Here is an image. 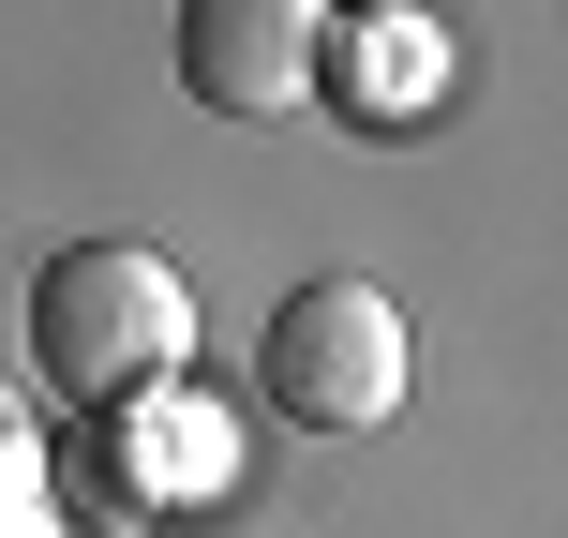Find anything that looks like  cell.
Segmentation results:
<instances>
[{
	"instance_id": "obj_1",
	"label": "cell",
	"mask_w": 568,
	"mask_h": 538,
	"mask_svg": "<svg viewBox=\"0 0 568 538\" xmlns=\"http://www.w3.org/2000/svg\"><path fill=\"white\" fill-rule=\"evenodd\" d=\"M30 359H45L60 404H135L195 374V284H180L150 240H60L30 270Z\"/></svg>"
},
{
	"instance_id": "obj_2",
	"label": "cell",
	"mask_w": 568,
	"mask_h": 538,
	"mask_svg": "<svg viewBox=\"0 0 568 538\" xmlns=\"http://www.w3.org/2000/svg\"><path fill=\"white\" fill-rule=\"evenodd\" d=\"M404 374H419V344H404L389 284H359V270L284 284L270 329H255V389H270V419H284V434H329V449L404 419Z\"/></svg>"
},
{
	"instance_id": "obj_3",
	"label": "cell",
	"mask_w": 568,
	"mask_h": 538,
	"mask_svg": "<svg viewBox=\"0 0 568 538\" xmlns=\"http://www.w3.org/2000/svg\"><path fill=\"white\" fill-rule=\"evenodd\" d=\"M449 30L419 16V0H329L314 16V105L344 120V135H419L434 105H449Z\"/></svg>"
},
{
	"instance_id": "obj_4",
	"label": "cell",
	"mask_w": 568,
	"mask_h": 538,
	"mask_svg": "<svg viewBox=\"0 0 568 538\" xmlns=\"http://www.w3.org/2000/svg\"><path fill=\"white\" fill-rule=\"evenodd\" d=\"M314 16H329V0H180V90H195L210 120L314 105Z\"/></svg>"
},
{
	"instance_id": "obj_5",
	"label": "cell",
	"mask_w": 568,
	"mask_h": 538,
	"mask_svg": "<svg viewBox=\"0 0 568 538\" xmlns=\"http://www.w3.org/2000/svg\"><path fill=\"white\" fill-rule=\"evenodd\" d=\"M105 434H120V509H210L225 464H240V419H225V404H195V389L105 404Z\"/></svg>"
},
{
	"instance_id": "obj_6",
	"label": "cell",
	"mask_w": 568,
	"mask_h": 538,
	"mask_svg": "<svg viewBox=\"0 0 568 538\" xmlns=\"http://www.w3.org/2000/svg\"><path fill=\"white\" fill-rule=\"evenodd\" d=\"M30 494H45V464H30V434L0 419V524H16V538H30Z\"/></svg>"
}]
</instances>
